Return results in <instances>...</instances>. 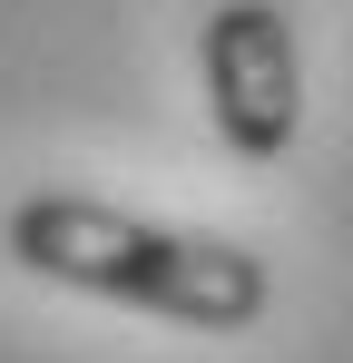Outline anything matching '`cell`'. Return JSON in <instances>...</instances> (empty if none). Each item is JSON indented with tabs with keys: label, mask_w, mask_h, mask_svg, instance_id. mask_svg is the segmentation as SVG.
I'll return each instance as SVG.
<instances>
[{
	"label": "cell",
	"mask_w": 353,
	"mask_h": 363,
	"mask_svg": "<svg viewBox=\"0 0 353 363\" xmlns=\"http://www.w3.org/2000/svg\"><path fill=\"white\" fill-rule=\"evenodd\" d=\"M0 245L40 285H79V295L138 304V314H167V324H196V334H245L265 314V295H275L255 245L196 236V226H157V216L79 196V186H30L10 206Z\"/></svg>",
	"instance_id": "obj_1"
},
{
	"label": "cell",
	"mask_w": 353,
	"mask_h": 363,
	"mask_svg": "<svg viewBox=\"0 0 353 363\" xmlns=\"http://www.w3.org/2000/svg\"><path fill=\"white\" fill-rule=\"evenodd\" d=\"M206 108L235 157H285L304 138V50H294L275 0H226L206 10Z\"/></svg>",
	"instance_id": "obj_2"
}]
</instances>
